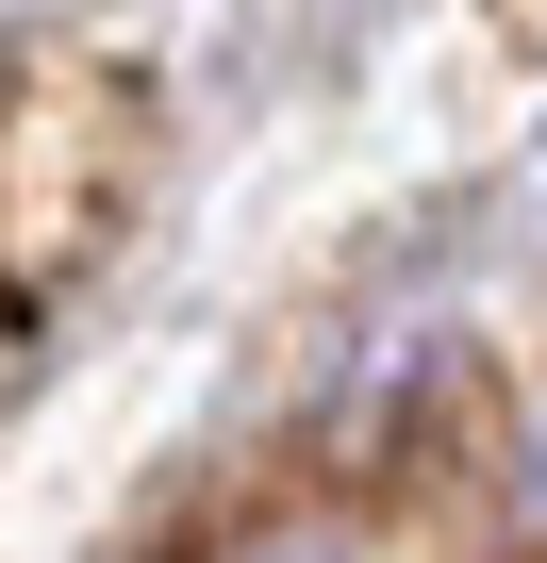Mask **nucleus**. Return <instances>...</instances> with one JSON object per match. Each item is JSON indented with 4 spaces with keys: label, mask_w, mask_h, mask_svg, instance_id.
Wrapping results in <instances>:
<instances>
[{
    "label": "nucleus",
    "mask_w": 547,
    "mask_h": 563,
    "mask_svg": "<svg viewBox=\"0 0 547 563\" xmlns=\"http://www.w3.org/2000/svg\"><path fill=\"white\" fill-rule=\"evenodd\" d=\"M133 166H150L133 84H100V67L0 84V365H18L51 332V299L100 265V232L133 216Z\"/></svg>",
    "instance_id": "1"
},
{
    "label": "nucleus",
    "mask_w": 547,
    "mask_h": 563,
    "mask_svg": "<svg viewBox=\"0 0 547 563\" xmlns=\"http://www.w3.org/2000/svg\"><path fill=\"white\" fill-rule=\"evenodd\" d=\"M216 563H365V547H349L332 514H265V530H232Z\"/></svg>",
    "instance_id": "2"
},
{
    "label": "nucleus",
    "mask_w": 547,
    "mask_h": 563,
    "mask_svg": "<svg viewBox=\"0 0 547 563\" xmlns=\"http://www.w3.org/2000/svg\"><path fill=\"white\" fill-rule=\"evenodd\" d=\"M530 514H547V481H530Z\"/></svg>",
    "instance_id": "3"
}]
</instances>
